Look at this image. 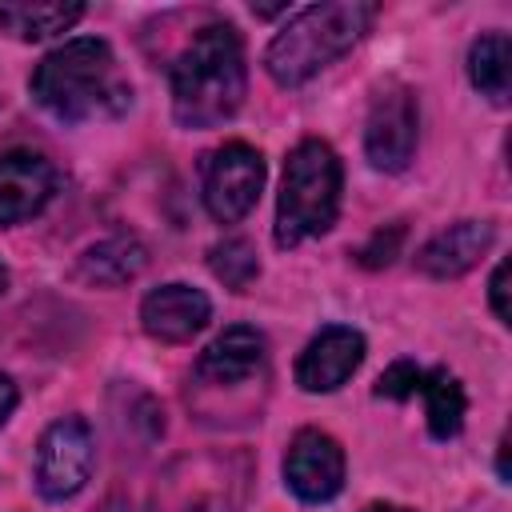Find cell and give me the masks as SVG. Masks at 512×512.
<instances>
[{"mask_svg":"<svg viewBox=\"0 0 512 512\" xmlns=\"http://www.w3.org/2000/svg\"><path fill=\"white\" fill-rule=\"evenodd\" d=\"M32 100L60 124L116 120L132 108V84L116 64V52L100 36H76L52 48L28 80Z\"/></svg>","mask_w":512,"mask_h":512,"instance_id":"obj_1","label":"cell"},{"mask_svg":"<svg viewBox=\"0 0 512 512\" xmlns=\"http://www.w3.org/2000/svg\"><path fill=\"white\" fill-rule=\"evenodd\" d=\"M168 80H172V116L180 128H216L232 120L248 88L240 32L228 20H208L176 52Z\"/></svg>","mask_w":512,"mask_h":512,"instance_id":"obj_2","label":"cell"},{"mask_svg":"<svg viewBox=\"0 0 512 512\" xmlns=\"http://www.w3.org/2000/svg\"><path fill=\"white\" fill-rule=\"evenodd\" d=\"M376 4L368 0H328L300 8L264 48V72L280 88H296L312 80L320 68L340 60L360 44V36L372 28Z\"/></svg>","mask_w":512,"mask_h":512,"instance_id":"obj_3","label":"cell"},{"mask_svg":"<svg viewBox=\"0 0 512 512\" xmlns=\"http://www.w3.org/2000/svg\"><path fill=\"white\" fill-rule=\"evenodd\" d=\"M344 168L328 140L308 136L284 160L280 200H276V244L296 248L312 236H324L340 212Z\"/></svg>","mask_w":512,"mask_h":512,"instance_id":"obj_4","label":"cell"},{"mask_svg":"<svg viewBox=\"0 0 512 512\" xmlns=\"http://www.w3.org/2000/svg\"><path fill=\"white\" fill-rule=\"evenodd\" d=\"M252 464L244 452L180 456L164 468L152 512H240L248 500Z\"/></svg>","mask_w":512,"mask_h":512,"instance_id":"obj_5","label":"cell"},{"mask_svg":"<svg viewBox=\"0 0 512 512\" xmlns=\"http://www.w3.org/2000/svg\"><path fill=\"white\" fill-rule=\"evenodd\" d=\"M92 464H96V440H92L88 420L60 416L44 428V436L36 444V468H32L36 492L52 504L72 500L88 484Z\"/></svg>","mask_w":512,"mask_h":512,"instance_id":"obj_6","label":"cell"},{"mask_svg":"<svg viewBox=\"0 0 512 512\" xmlns=\"http://www.w3.org/2000/svg\"><path fill=\"white\" fill-rule=\"evenodd\" d=\"M420 136V108L416 92L400 80H388L376 88L368 124H364V156L376 172H404L416 156Z\"/></svg>","mask_w":512,"mask_h":512,"instance_id":"obj_7","label":"cell"},{"mask_svg":"<svg viewBox=\"0 0 512 512\" xmlns=\"http://www.w3.org/2000/svg\"><path fill=\"white\" fill-rule=\"evenodd\" d=\"M264 188V156L260 148L244 144V140H228L220 144L208 160H204V208L212 220L220 224H236L244 220Z\"/></svg>","mask_w":512,"mask_h":512,"instance_id":"obj_8","label":"cell"},{"mask_svg":"<svg viewBox=\"0 0 512 512\" xmlns=\"http://www.w3.org/2000/svg\"><path fill=\"white\" fill-rule=\"evenodd\" d=\"M344 448L324 428H300L284 452V484L300 504H328L344 488Z\"/></svg>","mask_w":512,"mask_h":512,"instance_id":"obj_9","label":"cell"},{"mask_svg":"<svg viewBox=\"0 0 512 512\" xmlns=\"http://www.w3.org/2000/svg\"><path fill=\"white\" fill-rule=\"evenodd\" d=\"M268 368V340L252 324H232L224 328L192 368V380L200 392H236L252 380H260Z\"/></svg>","mask_w":512,"mask_h":512,"instance_id":"obj_10","label":"cell"},{"mask_svg":"<svg viewBox=\"0 0 512 512\" xmlns=\"http://www.w3.org/2000/svg\"><path fill=\"white\" fill-rule=\"evenodd\" d=\"M60 188V172L44 152L8 148L0 152V228L24 224L48 208Z\"/></svg>","mask_w":512,"mask_h":512,"instance_id":"obj_11","label":"cell"},{"mask_svg":"<svg viewBox=\"0 0 512 512\" xmlns=\"http://www.w3.org/2000/svg\"><path fill=\"white\" fill-rule=\"evenodd\" d=\"M364 348H368L364 336L348 324L320 328L296 360V384L304 392H336L364 364Z\"/></svg>","mask_w":512,"mask_h":512,"instance_id":"obj_12","label":"cell"},{"mask_svg":"<svg viewBox=\"0 0 512 512\" xmlns=\"http://www.w3.org/2000/svg\"><path fill=\"white\" fill-rule=\"evenodd\" d=\"M212 316V304L192 284H160L140 300V324L160 344H188Z\"/></svg>","mask_w":512,"mask_h":512,"instance_id":"obj_13","label":"cell"},{"mask_svg":"<svg viewBox=\"0 0 512 512\" xmlns=\"http://www.w3.org/2000/svg\"><path fill=\"white\" fill-rule=\"evenodd\" d=\"M492 240H496V228L488 220H456L420 244L416 272H424L432 280H456L480 264V256L492 248Z\"/></svg>","mask_w":512,"mask_h":512,"instance_id":"obj_14","label":"cell"},{"mask_svg":"<svg viewBox=\"0 0 512 512\" xmlns=\"http://www.w3.org/2000/svg\"><path fill=\"white\" fill-rule=\"evenodd\" d=\"M148 264V252L136 236H108L92 248H84V256L76 260V276L84 284L96 288H120L128 280H136Z\"/></svg>","mask_w":512,"mask_h":512,"instance_id":"obj_15","label":"cell"},{"mask_svg":"<svg viewBox=\"0 0 512 512\" xmlns=\"http://www.w3.org/2000/svg\"><path fill=\"white\" fill-rule=\"evenodd\" d=\"M468 80L492 104H508V96H512V40L504 32H484L472 40Z\"/></svg>","mask_w":512,"mask_h":512,"instance_id":"obj_16","label":"cell"},{"mask_svg":"<svg viewBox=\"0 0 512 512\" xmlns=\"http://www.w3.org/2000/svg\"><path fill=\"white\" fill-rule=\"evenodd\" d=\"M420 396H424V416H428V432L436 440H452L464 428V412H468V396L460 388V380L448 368H432L420 376Z\"/></svg>","mask_w":512,"mask_h":512,"instance_id":"obj_17","label":"cell"},{"mask_svg":"<svg viewBox=\"0 0 512 512\" xmlns=\"http://www.w3.org/2000/svg\"><path fill=\"white\" fill-rule=\"evenodd\" d=\"M80 16H84V4H0V32L36 44L68 32Z\"/></svg>","mask_w":512,"mask_h":512,"instance_id":"obj_18","label":"cell"},{"mask_svg":"<svg viewBox=\"0 0 512 512\" xmlns=\"http://www.w3.org/2000/svg\"><path fill=\"white\" fill-rule=\"evenodd\" d=\"M208 268H212V276H216L224 288L244 292V288L260 276V256H256V248H252L244 236H232V240H220V244L208 252Z\"/></svg>","mask_w":512,"mask_h":512,"instance_id":"obj_19","label":"cell"},{"mask_svg":"<svg viewBox=\"0 0 512 512\" xmlns=\"http://www.w3.org/2000/svg\"><path fill=\"white\" fill-rule=\"evenodd\" d=\"M404 232H408V228H404L400 220H392V224L376 228V232L356 248V264H360V268H388V264L400 256Z\"/></svg>","mask_w":512,"mask_h":512,"instance_id":"obj_20","label":"cell"},{"mask_svg":"<svg viewBox=\"0 0 512 512\" xmlns=\"http://www.w3.org/2000/svg\"><path fill=\"white\" fill-rule=\"evenodd\" d=\"M420 376H424V368H416L412 360H396V364H388L380 372L376 396H384V400H408V396L420 392Z\"/></svg>","mask_w":512,"mask_h":512,"instance_id":"obj_21","label":"cell"},{"mask_svg":"<svg viewBox=\"0 0 512 512\" xmlns=\"http://www.w3.org/2000/svg\"><path fill=\"white\" fill-rule=\"evenodd\" d=\"M488 300H492V312L500 324H512V308H508V260H500L492 268V280H488Z\"/></svg>","mask_w":512,"mask_h":512,"instance_id":"obj_22","label":"cell"},{"mask_svg":"<svg viewBox=\"0 0 512 512\" xmlns=\"http://www.w3.org/2000/svg\"><path fill=\"white\" fill-rule=\"evenodd\" d=\"M16 400H20V392H16V384H12V376H8V372H0V428H4V420L12 416V408H16Z\"/></svg>","mask_w":512,"mask_h":512,"instance_id":"obj_23","label":"cell"},{"mask_svg":"<svg viewBox=\"0 0 512 512\" xmlns=\"http://www.w3.org/2000/svg\"><path fill=\"white\" fill-rule=\"evenodd\" d=\"M496 472H500L504 484L512 480V472H508V436H500V444H496Z\"/></svg>","mask_w":512,"mask_h":512,"instance_id":"obj_24","label":"cell"},{"mask_svg":"<svg viewBox=\"0 0 512 512\" xmlns=\"http://www.w3.org/2000/svg\"><path fill=\"white\" fill-rule=\"evenodd\" d=\"M364 512H412V508H404V504H388V500H376V504H368Z\"/></svg>","mask_w":512,"mask_h":512,"instance_id":"obj_25","label":"cell"},{"mask_svg":"<svg viewBox=\"0 0 512 512\" xmlns=\"http://www.w3.org/2000/svg\"><path fill=\"white\" fill-rule=\"evenodd\" d=\"M256 16H276V12H288V4H264V8H252Z\"/></svg>","mask_w":512,"mask_h":512,"instance_id":"obj_26","label":"cell"},{"mask_svg":"<svg viewBox=\"0 0 512 512\" xmlns=\"http://www.w3.org/2000/svg\"><path fill=\"white\" fill-rule=\"evenodd\" d=\"M4 288H8V268H4V260H0V296H4Z\"/></svg>","mask_w":512,"mask_h":512,"instance_id":"obj_27","label":"cell"}]
</instances>
